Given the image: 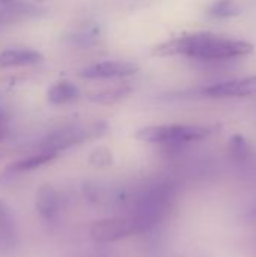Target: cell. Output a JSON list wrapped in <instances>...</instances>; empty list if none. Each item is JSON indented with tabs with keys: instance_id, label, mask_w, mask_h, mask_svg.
<instances>
[{
	"instance_id": "cell-12",
	"label": "cell",
	"mask_w": 256,
	"mask_h": 257,
	"mask_svg": "<svg viewBox=\"0 0 256 257\" xmlns=\"http://www.w3.org/2000/svg\"><path fill=\"white\" fill-rule=\"evenodd\" d=\"M80 98V87L71 80H59L47 90V101L51 105H66Z\"/></svg>"
},
{
	"instance_id": "cell-16",
	"label": "cell",
	"mask_w": 256,
	"mask_h": 257,
	"mask_svg": "<svg viewBox=\"0 0 256 257\" xmlns=\"http://www.w3.org/2000/svg\"><path fill=\"white\" fill-rule=\"evenodd\" d=\"M229 152L231 155L234 157V160L237 161H244L249 158V154H250V146L247 143V140L240 136V134H235L231 137L229 140Z\"/></svg>"
},
{
	"instance_id": "cell-4",
	"label": "cell",
	"mask_w": 256,
	"mask_h": 257,
	"mask_svg": "<svg viewBox=\"0 0 256 257\" xmlns=\"http://www.w3.org/2000/svg\"><path fill=\"white\" fill-rule=\"evenodd\" d=\"M211 126L189 125V123H164L143 126L136 133V139L151 145L183 146L192 142H199L213 134Z\"/></svg>"
},
{
	"instance_id": "cell-21",
	"label": "cell",
	"mask_w": 256,
	"mask_h": 257,
	"mask_svg": "<svg viewBox=\"0 0 256 257\" xmlns=\"http://www.w3.org/2000/svg\"><path fill=\"white\" fill-rule=\"evenodd\" d=\"M3 24V17H2V14H0V26Z\"/></svg>"
},
{
	"instance_id": "cell-20",
	"label": "cell",
	"mask_w": 256,
	"mask_h": 257,
	"mask_svg": "<svg viewBox=\"0 0 256 257\" xmlns=\"http://www.w3.org/2000/svg\"><path fill=\"white\" fill-rule=\"evenodd\" d=\"M11 2H14V0H0L2 5H8V3H11Z\"/></svg>"
},
{
	"instance_id": "cell-5",
	"label": "cell",
	"mask_w": 256,
	"mask_h": 257,
	"mask_svg": "<svg viewBox=\"0 0 256 257\" xmlns=\"http://www.w3.org/2000/svg\"><path fill=\"white\" fill-rule=\"evenodd\" d=\"M89 235L95 242L109 244L137 235V227L131 217H110L94 221Z\"/></svg>"
},
{
	"instance_id": "cell-7",
	"label": "cell",
	"mask_w": 256,
	"mask_h": 257,
	"mask_svg": "<svg viewBox=\"0 0 256 257\" xmlns=\"http://www.w3.org/2000/svg\"><path fill=\"white\" fill-rule=\"evenodd\" d=\"M201 93L207 98H216V99L252 96L256 95V75L211 84L208 87H204Z\"/></svg>"
},
{
	"instance_id": "cell-19",
	"label": "cell",
	"mask_w": 256,
	"mask_h": 257,
	"mask_svg": "<svg viewBox=\"0 0 256 257\" xmlns=\"http://www.w3.org/2000/svg\"><path fill=\"white\" fill-rule=\"evenodd\" d=\"M247 220H249V221H253V223H256V206L255 208H252V209L249 211V214H247Z\"/></svg>"
},
{
	"instance_id": "cell-13",
	"label": "cell",
	"mask_w": 256,
	"mask_h": 257,
	"mask_svg": "<svg viewBox=\"0 0 256 257\" xmlns=\"http://www.w3.org/2000/svg\"><path fill=\"white\" fill-rule=\"evenodd\" d=\"M131 90H133L131 86L121 84V86H115V87L98 90V92L92 93L89 96V99L92 102H95V104H100V105H113V104H118L122 99H125L131 93Z\"/></svg>"
},
{
	"instance_id": "cell-14",
	"label": "cell",
	"mask_w": 256,
	"mask_h": 257,
	"mask_svg": "<svg viewBox=\"0 0 256 257\" xmlns=\"http://www.w3.org/2000/svg\"><path fill=\"white\" fill-rule=\"evenodd\" d=\"M101 36V30H100V26L95 24V23H89V24H84L83 27L77 29L75 32L71 33L69 36V41L71 44L77 45V47H83V48H88V47H92L98 42Z\"/></svg>"
},
{
	"instance_id": "cell-6",
	"label": "cell",
	"mask_w": 256,
	"mask_h": 257,
	"mask_svg": "<svg viewBox=\"0 0 256 257\" xmlns=\"http://www.w3.org/2000/svg\"><path fill=\"white\" fill-rule=\"evenodd\" d=\"M140 66L130 60H101L83 66L78 75L84 80H116L136 75Z\"/></svg>"
},
{
	"instance_id": "cell-17",
	"label": "cell",
	"mask_w": 256,
	"mask_h": 257,
	"mask_svg": "<svg viewBox=\"0 0 256 257\" xmlns=\"http://www.w3.org/2000/svg\"><path fill=\"white\" fill-rule=\"evenodd\" d=\"M113 158H112V152L106 148H98L95 149L91 157H89V163L94 166V167H98V169H103V167H109L112 164Z\"/></svg>"
},
{
	"instance_id": "cell-10",
	"label": "cell",
	"mask_w": 256,
	"mask_h": 257,
	"mask_svg": "<svg viewBox=\"0 0 256 257\" xmlns=\"http://www.w3.org/2000/svg\"><path fill=\"white\" fill-rule=\"evenodd\" d=\"M18 241L15 217L5 200L0 199V251H11Z\"/></svg>"
},
{
	"instance_id": "cell-1",
	"label": "cell",
	"mask_w": 256,
	"mask_h": 257,
	"mask_svg": "<svg viewBox=\"0 0 256 257\" xmlns=\"http://www.w3.org/2000/svg\"><path fill=\"white\" fill-rule=\"evenodd\" d=\"M166 54H181L195 60L214 62L250 54L253 45L247 41L225 38L208 32H196L178 36L161 48Z\"/></svg>"
},
{
	"instance_id": "cell-15",
	"label": "cell",
	"mask_w": 256,
	"mask_h": 257,
	"mask_svg": "<svg viewBox=\"0 0 256 257\" xmlns=\"http://www.w3.org/2000/svg\"><path fill=\"white\" fill-rule=\"evenodd\" d=\"M240 14V6L235 0H216L208 8V15L213 18H231Z\"/></svg>"
},
{
	"instance_id": "cell-3",
	"label": "cell",
	"mask_w": 256,
	"mask_h": 257,
	"mask_svg": "<svg viewBox=\"0 0 256 257\" xmlns=\"http://www.w3.org/2000/svg\"><path fill=\"white\" fill-rule=\"evenodd\" d=\"M109 130L107 122L104 120H94L84 123H68L59 126L48 133L39 143V151L42 152H53L60 154L66 149L78 146L81 143L91 142L94 139L101 137Z\"/></svg>"
},
{
	"instance_id": "cell-18",
	"label": "cell",
	"mask_w": 256,
	"mask_h": 257,
	"mask_svg": "<svg viewBox=\"0 0 256 257\" xmlns=\"http://www.w3.org/2000/svg\"><path fill=\"white\" fill-rule=\"evenodd\" d=\"M8 131H9V128H8V116H6L5 108L2 107L0 108V142L8 136Z\"/></svg>"
},
{
	"instance_id": "cell-2",
	"label": "cell",
	"mask_w": 256,
	"mask_h": 257,
	"mask_svg": "<svg viewBox=\"0 0 256 257\" xmlns=\"http://www.w3.org/2000/svg\"><path fill=\"white\" fill-rule=\"evenodd\" d=\"M175 200L174 188L167 184H160L139 199L133 215H130L137 227V233H143L160 224L172 209Z\"/></svg>"
},
{
	"instance_id": "cell-8",
	"label": "cell",
	"mask_w": 256,
	"mask_h": 257,
	"mask_svg": "<svg viewBox=\"0 0 256 257\" xmlns=\"http://www.w3.org/2000/svg\"><path fill=\"white\" fill-rule=\"evenodd\" d=\"M45 60L44 54L30 47H9L0 51L2 68H23L35 66Z\"/></svg>"
},
{
	"instance_id": "cell-11",
	"label": "cell",
	"mask_w": 256,
	"mask_h": 257,
	"mask_svg": "<svg viewBox=\"0 0 256 257\" xmlns=\"http://www.w3.org/2000/svg\"><path fill=\"white\" fill-rule=\"evenodd\" d=\"M35 208L36 212L44 218V220H53L60 209V197L59 193L53 185H42L36 191L35 197Z\"/></svg>"
},
{
	"instance_id": "cell-9",
	"label": "cell",
	"mask_w": 256,
	"mask_h": 257,
	"mask_svg": "<svg viewBox=\"0 0 256 257\" xmlns=\"http://www.w3.org/2000/svg\"><path fill=\"white\" fill-rule=\"evenodd\" d=\"M57 157H59L57 154L39 151V152L35 154V155H30V157H27V158L18 160V161L9 164V166L3 170V173H0V181L5 179V178H12V176H15V175L27 173V172L36 170V169H39V167H44V166L50 164L51 161H54Z\"/></svg>"
}]
</instances>
